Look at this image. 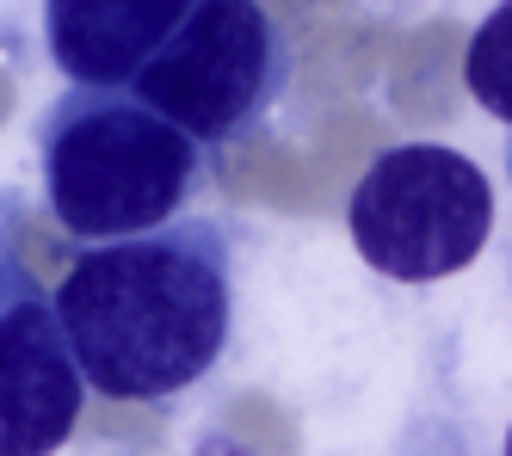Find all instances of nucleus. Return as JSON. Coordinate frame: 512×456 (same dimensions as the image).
<instances>
[{
  "mask_svg": "<svg viewBox=\"0 0 512 456\" xmlns=\"http://www.w3.org/2000/svg\"><path fill=\"white\" fill-rule=\"evenodd\" d=\"M50 315L93 395L161 407L198 389L235 333L229 222L173 216L155 235L81 247Z\"/></svg>",
  "mask_w": 512,
  "mask_h": 456,
  "instance_id": "obj_1",
  "label": "nucleus"
},
{
  "mask_svg": "<svg viewBox=\"0 0 512 456\" xmlns=\"http://www.w3.org/2000/svg\"><path fill=\"white\" fill-rule=\"evenodd\" d=\"M38 173L44 210L62 235L112 247L186 216V204L210 192L216 161L130 93L68 87L38 118Z\"/></svg>",
  "mask_w": 512,
  "mask_h": 456,
  "instance_id": "obj_2",
  "label": "nucleus"
},
{
  "mask_svg": "<svg viewBox=\"0 0 512 456\" xmlns=\"http://www.w3.org/2000/svg\"><path fill=\"white\" fill-rule=\"evenodd\" d=\"M290 87V44L253 0H186L179 25L124 87L186 142L216 161L223 148L260 130V118Z\"/></svg>",
  "mask_w": 512,
  "mask_h": 456,
  "instance_id": "obj_3",
  "label": "nucleus"
},
{
  "mask_svg": "<svg viewBox=\"0 0 512 456\" xmlns=\"http://www.w3.org/2000/svg\"><path fill=\"white\" fill-rule=\"evenodd\" d=\"M346 228L371 272L395 284H438L488 247L494 185L445 142H395L352 185Z\"/></svg>",
  "mask_w": 512,
  "mask_h": 456,
  "instance_id": "obj_4",
  "label": "nucleus"
},
{
  "mask_svg": "<svg viewBox=\"0 0 512 456\" xmlns=\"http://www.w3.org/2000/svg\"><path fill=\"white\" fill-rule=\"evenodd\" d=\"M87 413V383L62 346L50 296L31 290L0 315V456H56Z\"/></svg>",
  "mask_w": 512,
  "mask_h": 456,
  "instance_id": "obj_5",
  "label": "nucleus"
},
{
  "mask_svg": "<svg viewBox=\"0 0 512 456\" xmlns=\"http://www.w3.org/2000/svg\"><path fill=\"white\" fill-rule=\"evenodd\" d=\"M186 0H50V62L81 93H124L155 44L179 25Z\"/></svg>",
  "mask_w": 512,
  "mask_h": 456,
  "instance_id": "obj_6",
  "label": "nucleus"
},
{
  "mask_svg": "<svg viewBox=\"0 0 512 456\" xmlns=\"http://www.w3.org/2000/svg\"><path fill=\"white\" fill-rule=\"evenodd\" d=\"M506 25H512V13L506 7H494V19H488V31L475 37V50H469V93L482 99L494 118L506 124L512 118V105H506Z\"/></svg>",
  "mask_w": 512,
  "mask_h": 456,
  "instance_id": "obj_7",
  "label": "nucleus"
},
{
  "mask_svg": "<svg viewBox=\"0 0 512 456\" xmlns=\"http://www.w3.org/2000/svg\"><path fill=\"white\" fill-rule=\"evenodd\" d=\"M31 290H38V284H31L25 259H19V222H13V204L0 198V315H7L19 296H31Z\"/></svg>",
  "mask_w": 512,
  "mask_h": 456,
  "instance_id": "obj_8",
  "label": "nucleus"
}]
</instances>
